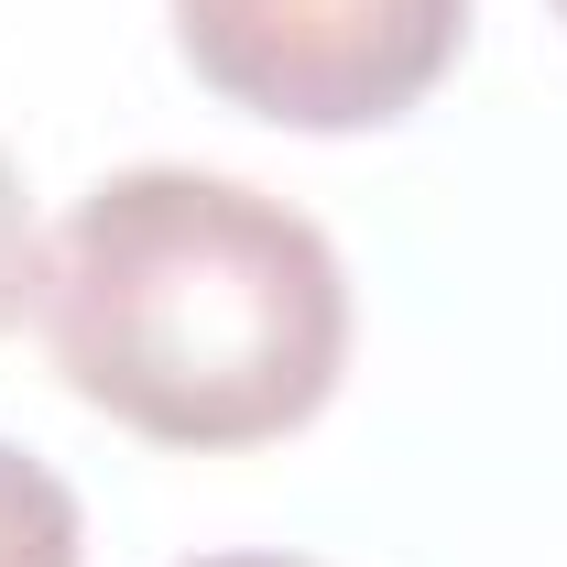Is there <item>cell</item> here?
<instances>
[{
	"mask_svg": "<svg viewBox=\"0 0 567 567\" xmlns=\"http://www.w3.org/2000/svg\"><path fill=\"white\" fill-rule=\"evenodd\" d=\"M186 567H317V557H274V546H229V557H186Z\"/></svg>",
	"mask_w": 567,
	"mask_h": 567,
	"instance_id": "5b68a950",
	"label": "cell"
},
{
	"mask_svg": "<svg viewBox=\"0 0 567 567\" xmlns=\"http://www.w3.org/2000/svg\"><path fill=\"white\" fill-rule=\"evenodd\" d=\"M33 317L76 404L153 447H274L350 371L339 240L208 164L99 175L44 240Z\"/></svg>",
	"mask_w": 567,
	"mask_h": 567,
	"instance_id": "6da1fadb",
	"label": "cell"
},
{
	"mask_svg": "<svg viewBox=\"0 0 567 567\" xmlns=\"http://www.w3.org/2000/svg\"><path fill=\"white\" fill-rule=\"evenodd\" d=\"M0 567H87V513L76 492L0 436Z\"/></svg>",
	"mask_w": 567,
	"mask_h": 567,
	"instance_id": "3957f363",
	"label": "cell"
},
{
	"mask_svg": "<svg viewBox=\"0 0 567 567\" xmlns=\"http://www.w3.org/2000/svg\"><path fill=\"white\" fill-rule=\"evenodd\" d=\"M33 274H44V240H33V208H22V175L0 153V328L33 306Z\"/></svg>",
	"mask_w": 567,
	"mask_h": 567,
	"instance_id": "277c9868",
	"label": "cell"
},
{
	"mask_svg": "<svg viewBox=\"0 0 567 567\" xmlns=\"http://www.w3.org/2000/svg\"><path fill=\"white\" fill-rule=\"evenodd\" d=\"M470 44V0H175V55L274 132H382Z\"/></svg>",
	"mask_w": 567,
	"mask_h": 567,
	"instance_id": "7a4b0ae2",
	"label": "cell"
},
{
	"mask_svg": "<svg viewBox=\"0 0 567 567\" xmlns=\"http://www.w3.org/2000/svg\"><path fill=\"white\" fill-rule=\"evenodd\" d=\"M557 11H567V0H557Z\"/></svg>",
	"mask_w": 567,
	"mask_h": 567,
	"instance_id": "8992f818",
	"label": "cell"
}]
</instances>
